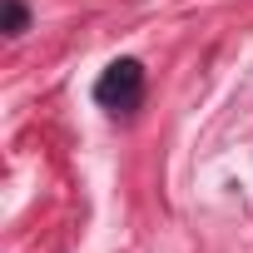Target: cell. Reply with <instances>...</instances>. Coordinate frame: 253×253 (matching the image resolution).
Listing matches in <instances>:
<instances>
[{"label":"cell","mask_w":253,"mask_h":253,"mask_svg":"<svg viewBox=\"0 0 253 253\" xmlns=\"http://www.w3.org/2000/svg\"><path fill=\"white\" fill-rule=\"evenodd\" d=\"M94 104L109 109V114H134L144 104V65L129 60V55L104 65V75L94 80Z\"/></svg>","instance_id":"obj_1"},{"label":"cell","mask_w":253,"mask_h":253,"mask_svg":"<svg viewBox=\"0 0 253 253\" xmlns=\"http://www.w3.org/2000/svg\"><path fill=\"white\" fill-rule=\"evenodd\" d=\"M30 30V10L20 0H5V35H25Z\"/></svg>","instance_id":"obj_2"}]
</instances>
